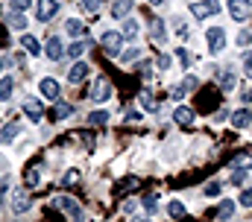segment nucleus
<instances>
[{"instance_id": "37998d69", "label": "nucleus", "mask_w": 252, "mask_h": 222, "mask_svg": "<svg viewBox=\"0 0 252 222\" xmlns=\"http://www.w3.org/2000/svg\"><path fill=\"white\" fill-rule=\"evenodd\" d=\"M244 182H247V173H235V176H232V184L244 187Z\"/></svg>"}, {"instance_id": "4c0bfd02", "label": "nucleus", "mask_w": 252, "mask_h": 222, "mask_svg": "<svg viewBox=\"0 0 252 222\" xmlns=\"http://www.w3.org/2000/svg\"><path fill=\"white\" fill-rule=\"evenodd\" d=\"M138 56H141V50H126V53H120V61L126 64V61H135Z\"/></svg>"}, {"instance_id": "39448f33", "label": "nucleus", "mask_w": 252, "mask_h": 222, "mask_svg": "<svg viewBox=\"0 0 252 222\" xmlns=\"http://www.w3.org/2000/svg\"><path fill=\"white\" fill-rule=\"evenodd\" d=\"M229 12H232V18H235V20H241V23H244V20L252 15V3H250V0H229Z\"/></svg>"}, {"instance_id": "a878e982", "label": "nucleus", "mask_w": 252, "mask_h": 222, "mask_svg": "<svg viewBox=\"0 0 252 222\" xmlns=\"http://www.w3.org/2000/svg\"><path fill=\"white\" fill-rule=\"evenodd\" d=\"M65 29H68V35H82V20H79V18H70V20L65 23Z\"/></svg>"}, {"instance_id": "bb28decb", "label": "nucleus", "mask_w": 252, "mask_h": 222, "mask_svg": "<svg viewBox=\"0 0 252 222\" xmlns=\"http://www.w3.org/2000/svg\"><path fill=\"white\" fill-rule=\"evenodd\" d=\"M135 35H138V23H135V20L129 18V20L123 23V38H126V41H132Z\"/></svg>"}, {"instance_id": "4be33fe9", "label": "nucleus", "mask_w": 252, "mask_h": 222, "mask_svg": "<svg viewBox=\"0 0 252 222\" xmlns=\"http://www.w3.org/2000/svg\"><path fill=\"white\" fill-rule=\"evenodd\" d=\"M167 214H170L173 220H179V217H185V205H182L179 199H170V202H167Z\"/></svg>"}, {"instance_id": "f8f14e48", "label": "nucleus", "mask_w": 252, "mask_h": 222, "mask_svg": "<svg viewBox=\"0 0 252 222\" xmlns=\"http://www.w3.org/2000/svg\"><path fill=\"white\" fill-rule=\"evenodd\" d=\"M173 120H176L179 126H185V129H188V126L194 123V108H188V105H179V108L173 111Z\"/></svg>"}, {"instance_id": "8fccbe9b", "label": "nucleus", "mask_w": 252, "mask_h": 222, "mask_svg": "<svg viewBox=\"0 0 252 222\" xmlns=\"http://www.w3.org/2000/svg\"><path fill=\"white\" fill-rule=\"evenodd\" d=\"M147 3H153V6H161V3H164V0H147Z\"/></svg>"}, {"instance_id": "58836bf2", "label": "nucleus", "mask_w": 252, "mask_h": 222, "mask_svg": "<svg viewBox=\"0 0 252 222\" xmlns=\"http://www.w3.org/2000/svg\"><path fill=\"white\" fill-rule=\"evenodd\" d=\"M100 6H103V0H82V9L85 12H97Z\"/></svg>"}, {"instance_id": "c9c22d12", "label": "nucleus", "mask_w": 252, "mask_h": 222, "mask_svg": "<svg viewBox=\"0 0 252 222\" xmlns=\"http://www.w3.org/2000/svg\"><path fill=\"white\" fill-rule=\"evenodd\" d=\"M238 205L252 208V187H244V190H241V202H238Z\"/></svg>"}, {"instance_id": "a211bd4d", "label": "nucleus", "mask_w": 252, "mask_h": 222, "mask_svg": "<svg viewBox=\"0 0 252 222\" xmlns=\"http://www.w3.org/2000/svg\"><path fill=\"white\" fill-rule=\"evenodd\" d=\"M85 76H88V64H82V61H76V64L70 67V73H68V79H70L73 85H79Z\"/></svg>"}, {"instance_id": "9b49d317", "label": "nucleus", "mask_w": 252, "mask_h": 222, "mask_svg": "<svg viewBox=\"0 0 252 222\" xmlns=\"http://www.w3.org/2000/svg\"><path fill=\"white\" fill-rule=\"evenodd\" d=\"M56 12H59V3H56V0H38V20L47 23Z\"/></svg>"}, {"instance_id": "cd10ccee", "label": "nucleus", "mask_w": 252, "mask_h": 222, "mask_svg": "<svg viewBox=\"0 0 252 222\" xmlns=\"http://www.w3.org/2000/svg\"><path fill=\"white\" fill-rule=\"evenodd\" d=\"M9 26H12V29H26V18H23L21 12H15V15L9 18Z\"/></svg>"}, {"instance_id": "1a4fd4ad", "label": "nucleus", "mask_w": 252, "mask_h": 222, "mask_svg": "<svg viewBox=\"0 0 252 222\" xmlns=\"http://www.w3.org/2000/svg\"><path fill=\"white\" fill-rule=\"evenodd\" d=\"M235 82H238V73H235V67H223V70L217 73V85H220L223 91H232V88H235Z\"/></svg>"}, {"instance_id": "aec40b11", "label": "nucleus", "mask_w": 252, "mask_h": 222, "mask_svg": "<svg viewBox=\"0 0 252 222\" xmlns=\"http://www.w3.org/2000/svg\"><path fill=\"white\" fill-rule=\"evenodd\" d=\"M235 208H238V205H235V202H229V199H223V202H220V208H217V214H214V217H217V220L223 222V220H232V217H235Z\"/></svg>"}, {"instance_id": "72a5a7b5", "label": "nucleus", "mask_w": 252, "mask_h": 222, "mask_svg": "<svg viewBox=\"0 0 252 222\" xmlns=\"http://www.w3.org/2000/svg\"><path fill=\"white\" fill-rule=\"evenodd\" d=\"M252 44V32L250 29H241V32H238V47H250Z\"/></svg>"}, {"instance_id": "0eeeda50", "label": "nucleus", "mask_w": 252, "mask_h": 222, "mask_svg": "<svg viewBox=\"0 0 252 222\" xmlns=\"http://www.w3.org/2000/svg\"><path fill=\"white\" fill-rule=\"evenodd\" d=\"M59 94H62V88H59V82L53 79V76H44L41 79V97H47V100H59Z\"/></svg>"}, {"instance_id": "c03bdc74", "label": "nucleus", "mask_w": 252, "mask_h": 222, "mask_svg": "<svg viewBox=\"0 0 252 222\" xmlns=\"http://www.w3.org/2000/svg\"><path fill=\"white\" fill-rule=\"evenodd\" d=\"M170 94H173V100H182V97H185V94H188V91H185V88H182V85H176V88H173V91H170Z\"/></svg>"}, {"instance_id": "f3484780", "label": "nucleus", "mask_w": 252, "mask_h": 222, "mask_svg": "<svg viewBox=\"0 0 252 222\" xmlns=\"http://www.w3.org/2000/svg\"><path fill=\"white\" fill-rule=\"evenodd\" d=\"M44 53H47V59L59 61V59H62V53H65V47H62V41H59V38H50V41H47V50H44Z\"/></svg>"}, {"instance_id": "f704fd0d", "label": "nucleus", "mask_w": 252, "mask_h": 222, "mask_svg": "<svg viewBox=\"0 0 252 222\" xmlns=\"http://www.w3.org/2000/svg\"><path fill=\"white\" fill-rule=\"evenodd\" d=\"M232 167H244V170H250L252 167V155H238V158L232 161Z\"/></svg>"}, {"instance_id": "4468645a", "label": "nucleus", "mask_w": 252, "mask_h": 222, "mask_svg": "<svg viewBox=\"0 0 252 222\" xmlns=\"http://www.w3.org/2000/svg\"><path fill=\"white\" fill-rule=\"evenodd\" d=\"M70 114H73V105H70V102H56V105H53V111H50V117H53V120H68Z\"/></svg>"}, {"instance_id": "6e6552de", "label": "nucleus", "mask_w": 252, "mask_h": 222, "mask_svg": "<svg viewBox=\"0 0 252 222\" xmlns=\"http://www.w3.org/2000/svg\"><path fill=\"white\" fill-rule=\"evenodd\" d=\"M29 208H32V202H29L26 190H15V193H12V211H15V214H26Z\"/></svg>"}, {"instance_id": "2f4dec72", "label": "nucleus", "mask_w": 252, "mask_h": 222, "mask_svg": "<svg viewBox=\"0 0 252 222\" xmlns=\"http://www.w3.org/2000/svg\"><path fill=\"white\" fill-rule=\"evenodd\" d=\"M141 105H144V108H147V111H159V105H156V100H153V97H150V94H147V91H144V94H141Z\"/></svg>"}, {"instance_id": "f257e3e1", "label": "nucleus", "mask_w": 252, "mask_h": 222, "mask_svg": "<svg viewBox=\"0 0 252 222\" xmlns=\"http://www.w3.org/2000/svg\"><path fill=\"white\" fill-rule=\"evenodd\" d=\"M53 205H56L62 214H68L73 222H85V214H82V208H79V202H76L73 196H65V193H59V196H53Z\"/></svg>"}, {"instance_id": "c85d7f7f", "label": "nucleus", "mask_w": 252, "mask_h": 222, "mask_svg": "<svg viewBox=\"0 0 252 222\" xmlns=\"http://www.w3.org/2000/svg\"><path fill=\"white\" fill-rule=\"evenodd\" d=\"M82 53H85V41H73V44L68 47V56H70V59H79Z\"/></svg>"}, {"instance_id": "9d476101", "label": "nucleus", "mask_w": 252, "mask_h": 222, "mask_svg": "<svg viewBox=\"0 0 252 222\" xmlns=\"http://www.w3.org/2000/svg\"><path fill=\"white\" fill-rule=\"evenodd\" d=\"M23 114H26L32 123H38V120L44 117V108H41V102H38V100H23Z\"/></svg>"}, {"instance_id": "49530a36", "label": "nucleus", "mask_w": 252, "mask_h": 222, "mask_svg": "<svg viewBox=\"0 0 252 222\" xmlns=\"http://www.w3.org/2000/svg\"><path fill=\"white\" fill-rule=\"evenodd\" d=\"M244 73H247V76L252 79V56L247 59V61H244Z\"/></svg>"}, {"instance_id": "393cba45", "label": "nucleus", "mask_w": 252, "mask_h": 222, "mask_svg": "<svg viewBox=\"0 0 252 222\" xmlns=\"http://www.w3.org/2000/svg\"><path fill=\"white\" fill-rule=\"evenodd\" d=\"M88 123H91V126H106V123H109V111H91Z\"/></svg>"}, {"instance_id": "f03ea898", "label": "nucleus", "mask_w": 252, "mask_h": 222, "mask_svg": "<svg viewBox=\"0 0 252 222\" xmlns=\"http://www.w3.org/2000/svg\"><path fill=\"white\" fill-rule=\"evenodd\" d=\"M191 12H194L197 20H200V18H211V15L220 12V0H200V3L191 6Z\"/></svg>"}, {"instance_id": "e433bc0d", "label": "nucleus", "mask_w": 252, "mask_h": 222, "mask_svg": "<svg viewBox=\"0 0 252 222\" xmlns=\"http://www.w3.org/2000/svg\"><path fill=\"white\" fill-rule=\"evenodd\" d=\"M182 88H185V91H197V88H200V79H197V76H185Z\"/></svg>"}, {"instance_id": "412c9836", "label": "nucleus", "mask_w": 252, "mask_h": 222, "mask_svg": "<svg viewBox=\"0 0 252 222\" xmlns=\"http://www.w3.org/2000/svg\"><path fill=\"white\" fill-rule=\"evenodd\" d=\"M21 44H23V50H26V53H32V56H38V53H41V44H38V38H35V35H23V38H21Z\"/></svg>"}, {"instance_id": "7ed1b4c3", "label": "nucleus", "mask_w": 252, "mask_h": 222, "mask_svg": "<svg viewBox=\"0 0 252 222\" xmlns=\"http://www.w3.org/2000/svg\"><path fill=\"white\" fill-rule=\"evenodd\" d=\"M206 38H208V50H211V53H220V50L226 47V29H223V26H211V29L206 32Z\"/></svg>"}, {"instance_id": "b1692460", "label": "nucleus", "mask_w": 252, "mask_h": 222, "mask_svg": "<svg viewBox=\"0 0 252 222\" xmlns=\"http://www.w3.org/2000/svg\"><path fill=\"white\" fill-rule=\"evenodd\" d=\"M12 91H15V82H12V76L0 79V100H9V97H12Z\"/></svg>"}, {"instance_id": "5701e85b", "label": "nucleus", "mask_w": 252, "mask_h": 222, "mask_svg": "<svg viewBox=\"0 0 252 222\" xmlns=\"http://www.w3.org/2000/svg\"><path fill=\"white\" fill-rule=\"evenodd\" d=\"M141 205H144V211L153 217V214L159 211V196H156V193H150V196H144V202H141Z\"/></svg>"}, {"instance_id": "a19ab883", "label": "nucleus", "mask_w": 252, "mask_h": 222, "mask_svg": "<svg viewBox=\"0 0 252 222\" xmlns=\"http://www.w3.org/2000/svg\"><path fill=\"white\" fill-rule=\"evenodd\" d=\"M26 184H29V187L38 184V170H26Z\"/></svg>"}, {"instance_id": "79ce46f5", "label": "nucleus", "mask_w": 252, "mask_h": 222, "mask_svg": "<svg viewBox=\"0 0 252 222\" xmlns=\"http://www.w3.org/2000/svg\"><path fill=\"white\" fill-rule=\"evenodd\" d=\"M123 117L132 120V123H138V120H141V111H132V108H129V111H123Z\"/></svg>"}, {"instance_id": "473e14b6", "label": "nucleus", "mask_w": 252, "mask_h": 222, "mask_svg": "<svg viewBox=\"0 0 252 222\" xmlns=\"http://www.w3.org/2000/svg\"><path fill=\"white\" fill-rule=\"evenodd\" d=\"M62 184H68V187H70V184H79V170H68L65 179H62Z\"/></svg>"}, {"instance_id": "ddd939ff", "label": "nucleus", "mask_w": 252, "mask_h": 222, "mask_svg": "<svg viewBox=\"0 0 252 222\" xmlns=\"http://www.w3.org/2000/svg\"><path fill=\"white\" fill-rule=\"evenodd\" d=\"M250 120H252L250 108H238V111L232 114V126H235V129H247V126H250Z\"/></svg>"}, {"instance_id": "20e7f679", "label": "nucleus", "mask_w": 252, "mask_h": 222, "mask_svg": "<svg viewBox=\"0 0 252 222\" xmlns=\"http://www.w3.org/2000/svg\"><path fill=\"white\" fill-rule=\"evenodd\" d=\"M120 44H123V32H115V29L103 32V50L109 56H117L120 53Z\"/></svg>"}, {"instance_id": "09e8293b", "label": "nucleus", "mask_w": 252, "mask_h": 222, "mask_svg": "<svg viewBox=\"0 0 252 222\" xmlns=\"http://www.w3.org/2000/svg\"><path fill=\"white\" fill-rule=\"evenodd\" d=\"M6 187H9V182H0V205H3V193H6Z\"/></svg>"}, {"instance_id": "c756f323", "label": "nucleus", "mask_w": 252, "mask_h": 222, "mask_svg": "<svg viewBox=\"0 0 252 222\" xmlns=\"http://www.w3.org/2000/svg\"><path fill=\"white\" fill-rule=\"evenodd\" d=\"M176 59L182 61V67H191V64H194V56H191L185 47H179V50H176Z\"/></svg>"}, {"instance_id": "6ab92c4d", "label": "nucleus", "mask_w": 252, "mask_h": 222, "mask_svg": "<svg viewBox=\"0 0 252 222\" xmlns=\"http://www.w3.org/2000/svg\"><path fill=\"white\" fill-rule=\"evenodd\" d=\"M129 12H132V0H115V6H112V18H123V20H126Z\"/></svg>"}, {"instance_id": "a18cd8bd", "label": "nucleus", "mask_w": 252, "mask_h": 222, "mask_svg": "<svg viewBox=\"0 0 252 222\" xmlns=\"http://www.w3.org/2000/svg\"><path fill=\"white\" fill-rule=\"evenodd\" d=\"M159 67L167 70V67H170V56H161V59H159Z\"/></svg>"}, {"instance_id": "423d86ee", "label": "nucleus", "mask_w": 252, "mask_h": 222, "mask_svg": "<svg viewBox=\"0 0 252 222\" xmlns=\"http://www.w3.org/2000/svg\"><path fill=\"white\" fill-rule=\"evenodd\" d=\"M91 100L94 102H109L112 100V82L109 79H97V85L91 91Z\"/></svg>"}, {"instance_id": "ea45409f", "label": "nucleus", "mask_w": 252, "mask_h": 222, "mask_svg": "<svg viewBox=\"0 0 252 222\" xmlns=\"http://www.w3.org/2000/svg\"><path fill=\"white\" fill-rule=\"evenodd\" d=\"M9 6H12L15 12H23L26 6H32V0H9Z\"/></svg>"}, {"instance_id": "de8ad7c7", "label": "nucleus", "mask_w": 252, "mask_h": 222, "mask_svg": "<svg viewBox=\"0 0 252 222\" xmlns=\"http://www.w3.org/2000/svg\"><path fill=\"white\" fill-rule=\"evenodd\" d=\"M123 211H126V214H132V211H135V202H132V199H126V205H123Z\"/></svg>"}, {"instance_id": "2eb2a0df", "label": "nucleus", "mask_w": 252, "mask_h": 222, "mask_svg": "<svg viewBox=\"0 0 252 222\" xmlns=\"http://www.w3.org/2000/svg\"><path fill=\"white\" fill-rule=\"evenodd\" d=\"M18 132H21L18 123H6V126H0V143H12V141L18 138Z\"/></svg>"}, {"instance_id": "7c9ffc66", "label": "nucleus", "mask_w": 252, "mask_h": 222, "mask_svg": "<svg viewBox=\"0 0 252 222\" xmlns=\"http://www.w3.org/2000/svg\"><path fill=\"white\" fill-rule=\"evenodd\" d=\"M203 193H206V196H220V193H223V182H208Z\"/></svg>"}, {"instance_id": "dca6fc26", "label": "nucleus", "mask_w": 252, "mask_h": 222, "mask_svg": "<svg viewBox=\"0 0 252 222\" xmlns=\"http://www.w3.org/2000/svg\"><path fill=\"white\" fill-rule=\"evenodd\" d=\"M150 35H153V41H159V44L167 38V35H164V20H161V18H153V20H150Z\"/></svg>"}]
</instances>
